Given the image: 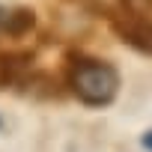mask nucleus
I'll return each instance as SVG.
<instances>
[{"label":"nucleus","mask_w":152,"mask_h":152,"mask_svg":"<svg viewBox=\"0 0 152 152\" xmlns=\"http://www.w3.org/2000/svg\"><path fill=\"white\" fill-rule=\"evenodd\" d=\"M33 24H36V12L33 9H15V12H6V18H3L0 27L6 30V36L21 39V36H27L33 30Z\"/></svg>","instance_id":"20e7f679"},{"label":"nucleus","mask_w":152,"mask_h":152,"mask_svg":"<svg viewBox=\"0 0 152 152\" xmlns=\"http://www.w3.org/2000/svg\"><path fill=\"white\" fill-rule=\"evenodd\" d=\"M30 75H33V54H30V51L0 54V90L21 87Z\"/></svg>","instance_id":"7ed1b4c3"},{"label":"nucleus","mask_w":152,"mask_h":152,"mask_svg":"<svg viewBox=\"0 0 152 152\" xmlns=\"http://www.w3.org/2000/svg\"><path fill=\"white\" fill-rule=\"evenodd\" d=\"M3 18H6V9H0V24H3Z\"/></svg>","instance_id":"0eeeda50"},{"label":"nucleus","mask_w":152,"mask_h":152,"mask_svg":"<svg viewBox=\"0 0 152 152\" xmlns=\"http://www.w3.org/2000/svg\"><path fill=\"white\" fill-rule=\"evenodd\" d=\"M66 84L84 104L102 107V104H110L119 93V72L104 60L84 57V54H69Z\"/></svg>","instance_id":"f257e3e1"},{"label":"nucleus","mask_w":152,"mask_h":152,"mask_svg":"<svg viewBox=\"0 0 152 152\" xmlns=\"http://www.w3.org/2000/svg\"><path fill=\"white\" fill-rule=\"evenodd\" d=\"M122 6L128 9V15L152 18V0H122Z\"/></svg>","instance_id":"39448f33"},{"label":"nucleus","mask_w":152,"mask_h":152,"mask_svg":"<svg viewBox=\"0 0 152 152\" xmlns=\"http://www.w3.org/2000/svg\"><path fill=\"white\" fill-rule=\"evenodd\" d=\"M140 143H143V149H149V152H152V131H146V134L140 137Z\"/></svg>","instance_id":"423d86ee"},{"label":"nucleus","mask_w":152,"mask_h":152,"mask_svg":"<svg viewBox=\"0 0 152 152\" xmlns=\"http://www.w3.org/2000/svg\"><path fill=\"white\" fill-rule=\"evenodd\" d=\"M113 27L122 36V42H128L140 54H152V18L125 15V18H113Z\"/></svg>","instance_id":"f03ea898"}]
</instances>
